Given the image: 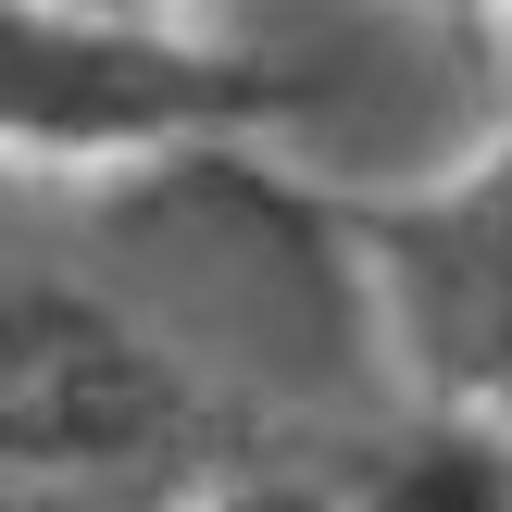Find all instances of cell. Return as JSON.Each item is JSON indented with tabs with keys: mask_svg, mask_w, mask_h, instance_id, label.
Segmentation results:
<instances>
[{
	"mask_svg": "<svg viewBox=\"0 0 512 512\" xmlns=\"http://www.w3.org/2000/svg\"><path fill=\"white\" fill-rule=\"evenodd\" d=\"M275 100L238 38L138 0H0V175H150L250 138Z\"/></svg>",
	"mask_w": 512,
	"mask_h": 512,
	"instance_id": "1",
	"label": "cell"
},
{
	"mask_svg": "<svg viewBox=\"0 0 512 512\" xmlns=\"http://www.w3.org/2000/svg\"><path fill=\"white\" fill-rule=\"evenodd\" d=\"M475 13H500V0H475Z\"/></svg>",
	"mask_w": 512,
	"mask_h": 512,
	"instance_id": "5",
	"label": "cell"
},
{
	"mask_svg": "<svg viewBox=\"0 0 512 512\" xmlns=\"http://www.w3.org/2000/svg\"><path fill=\"white\" fill-rule=\"evenodd\" d=\"M500 25H512V0H500Z\"/></svg>",
	"mask_w": 512,
	"mask_h": 512,
	"instance_id": "6",
	"label": "cell"
},
{
	"mask_svg": "<svg viewBox=\"0 0 512 512\" xmlns=\"http://www.w3.org/2000/svg\"><path fill=\"white\" fill-rule=\"evenodd\" d=\"M138 13H200V0H138Z\"/></svg>",
	"mask_w": 512,
	"mask_h": 512,
	"instance_id": "4",
	"label": "cell"
},
{
	"mask_svg": "<svg viewBox=\"0 0 512 512\" xmlns=\"http://www.w3.org/2000/svg\"><path fill=\"white\" fill-rule=\"evenodd\" d=\"M163 512H350V475H313V463H238V475H200L188 500Z\"/></svg>",
	"mask_w": 512,
	"mask_h": 512,
	"instance_id": "3",
	"label": "cell"
},
{
	"mask_svg": "<svg viewBox=\"0 0 512 512\" xmlns=\"http://www.w3.org/2000/svg\"><path fill=\"white\" fill-rule=\"evenodd\" d=\"M388 325L413 350L425 400L438 413H475V425H512V125L488 150L413 188L388 225Z\"/></svg>",
	"mask_w": 512,
	"mask_h": 512,
	"instance_id": "2",
	"label": "cell"
}]
</instances>
